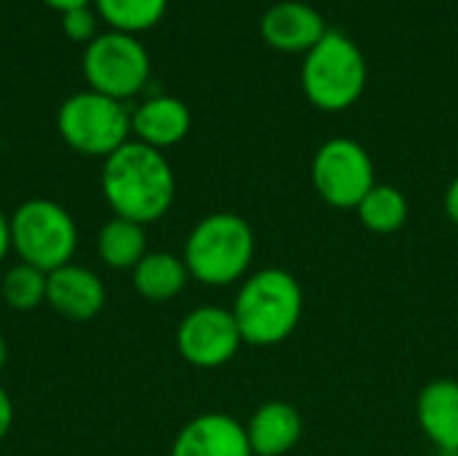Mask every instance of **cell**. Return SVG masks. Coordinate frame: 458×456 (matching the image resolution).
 Masks as SVG:
<instances>
[{
	"label": "cell",
	"instance_id": "obj_22",
	"mask_svg": "<svg viewBox=\"0 0 458 456\" xmlns=\"http://www.w3.org/2000/svg\"><path fill=\"white\" fill-rule=\"evenodd\" d=\"M11 425H13V406H11V398L5 395V390L0 387V441L5 438Z\"/></svg>",
	"mask_w": 458,
	"mask_h": 456
},
{
	"label": "cell",
	"instance_id": "obj_16",
	"mask_svg": "<svg viewBox=\"0 0 458 456\" xmlns=\"http://www.w3.org/2000/svg\"><path fill=\"white\" fill-rule=\"evenodd\" d=\"M188 266L172 253H148L134 266V288L148 301H169L188 282Z\"/></svg>",
	"mask_w": 458,
	"mask_h": 456
},
{
	"label": "cell",
	"instance_id": "obj_2",
	"mask_svg": "<svg viewBox=\"0 0 458 456\" xmlns=\"http://www.w3.org/2000/svg\"><path fill=\"white\" fill-rule=\"evenodd\" d=\"M233 320L242 331L244 344L274 347L290 339L303 317V290L301 282L284 269H263L244 280Z\"/></svg>",
	"mask_w": 458,
	"mask_h": 456
},
{
	"label": "cell",
	"instance_id": "obj_5",
	"mask_svg": "<svg viewBox=\"0 0 458 456\" xmlns=\"http://www.w3.org/2000/svg\"><path fill=\"white\" fill-rule=\"evenodd\" d=\"M78 245L75 220L48 199H30L11 215V247L21 263L51 274L70 263Z\"/></svg>",
	"mask_w": 458,
	"mask_h": 456
},
{
	"label": "cell",
	"instance_id": "obj_13",
	"mask_svg": "<svg viewBox=\"0 0 458 456\" xmlns=\"http://www.w3.org/2000/svg\"><path fill=\"white\" fill-rule=\"evenodd\" d=\"M416 419L424 435L445 454H458V382L435 379L416 400Z\"/></svg>",
	"mask_w": 458,
	"mask_h": 456
},
{
	"label": "cell",
	"instance_id": "obj_11",
	"mask_svg": "<svg viewBox=\"0 0 458 456\" xmlns=\"http://www.w3.org/2000/svg\"><path fill=\"white\" fill-rule=\"evenodd\" d=\"M46 301L67 320H91L105 306V285L94 271L67 263L46 277Z\"/></svg>",
	"mask_w": 458,
	"mask_h": 456
},
{
	"label": "cell",
	"instance_id": "obj_26",
	"mask_svg": "<svg viewBox=\"0 0 458 456\" xmlns=\"http://www.w3.org/2000/svg\"><path fill=\"white\" fill-rule=\"evenodd\" d=\"M5 355H8V349H5V341H3V336H0V368H3V363H5Z\"/></svg>",
	"mask_w": 458,
	"mask_h": 456
},
{
	"label": "cell",
	"instance_id": "obj_23",
	"mask_svg": "<svg viewBox=\"0 0 458 456\" xmlns=\"http://www.w3.org/2000/svg\"><path fill=\"white\" fill-rule=\"evenodd\" d=\"M445 215L451 218V223L458 226V177L448 185V191H445Z\"/></svg>",
	"mask_w": 458,
	"mask_h": 456
},
{
	"label": "cell",
	"instance_id": "obj_4",
	"mask_svg": "<svg viewBox=\"0 0 458 456\" xmlns=\"http://www.w3.org/2000/svg\"><path fill=\"white\" fill-rule=\"evenodd\" d=\"M368 81V65L362 51L338 30H327L325 38L309 51L301 73L306 97L330 113L352 108Z\"/></svg>",
	"mask_w": 458,
	"mask_h": 456
},
{
	"label": "cell",
	"instance_id": "obj_12",
	"mask_svg": "<svg viewBox=\"0 0 458 456\" xmlns=\"http://www.w3.org/2000/svg\"><path fill=\"white\" fill-rule=\"evenodd\" d=\"M303 435L301 411L284 400H268L258 406L247 425V438L252 456H284L290 454Z\"/></svg>",
	"mask_w": 458,
	"mask_h": 456
},
{
	"label": "cell",
	"instance_id": "obj_21",
	"mask_svg": "<svg viewBox=\"0 0 458 456\" xmlns=\"http://www.w3.org/2000/svg\"><path fill=\"white\" fill-rule=\"evenodd\" d=\"M62 30L70 40L89 43L97 38V13L89 5H78L70 11H62Z\"/></svg>",
	"mask_w": 458,
	"mask_h": 456
},
{
	"label": "cell",
	"instance_id": "obj_17",
	"mask_svg": "<svg viewBox=\"0 0 458 456\" xmlns=\"http://www.w3.org/2000/svg\"><path fill=\"white\" fill-rule=\"evenodd\" d=\"M99 258L110 269H134L145 255V231L140 223L126 218H113L97 237Z\"/></svg>",
	"mask_w": 458,
	"mask_h": 456
},
{
	"label": "cell",
	"instance_id": "obj_15",
	"mask_svg": "<svg viewBox=\"0 0 458 456\" xmlns=\"http://www.w3.org/2000/svg\"><path fill=\"white\" fill-rule=\"evenodd\" d=\"M131 132L156 151L177 145L191 132V110L177 97H150L131 113Z\"/></svg>",
	"mask_w": 458,
	"mask_h": 456
},
{
	"label": "cell",
	"instance_id": "obj_1",
	"mask_svg": "<svg viewBox=\"0 0 458 456\" xmlns=\"http://www.w3.org/2000/svg\"><path fill=\"white\" fill-rule=\"evenodd\" d=\"M102 191L115 218L140 226L166 215L174 202V172L161 151L129 140L105 159Z\"/></svg>",
	"mask_w": 458,
	"mask_h": 456
},
{
	"label": "cell",
	"instance_id": "obj_6",
	"mask_svg": "<svg viewBox=\"0 0 458 456\" xmlns=\"http://www.w3.org/2000/svg\"><path fill=\"white\" fill-rule=\"evenodd\" d=\"M56 129L72 151L107 159L123 142H129L131 116L121 99L89 89L62 102L56 113Z\"/></svg>",
	"mask_w": 458,
	"mask_h": 456
},
{
	"label": "cell",
	"instance_id": "obj_10",
	"mask_svg": "<svg viewBox=\"0 0 458 456\" xmlns=\"http://www.w3.org/2000/svg\"><path fill=\"white\" fill-rule=\"evenodd\" d=\"M169 456H252L247 427L228 414H201L174 438Z\"/></svg>",
	"mask_w": 458,
	"mask_h": 456
},
{
	"label": "cell",
	"instance_id": "obj_7",
	"mask_svg": "<svg viewBox=\"0 0 458 456\" xmlns=\"http://www.w3.org/2000/svg\"><path fill=\"white\" fill-rule=\"evenodd\" d=\"M83 75L89 86L113 99L134 97L150 78V56L140 38L107 30L86 43Z\"/></svg>",
	"mask_w": 458,
	"mask_h": 456
},
{
	"label": "cell",
	"instance_id": "obj_8",
	"mask_svg": "<svg viewBox=\"0 0 458 456\" xmlns=\"http://www.w3.org/2000/svg\"><path fill=\"white\" fill-rule=\"evenodd\" d=\"M311 180L325 204L335 210H357L376 185V167L357 140L333 137L317 151L311 161Z\"/></svg>",
	"mask_w": 458,
	"mask_h": 456
},
{
	"label": "cell",
	"instance_id": "obj_25",
	"mask_svg": "<svg viewBox=\"0 0 458 456\" xmlns=\"http://www.w3.org/2000/svg\"><path fill=\"white\" fill-rule=\"evenodd\" d=\"M48 3L51 8H59V11H70V8H78V5H89L91 0H43Z\"/></svg>",
	"mask_w": 458,
	"mask_h": 456
},
{
	"label": "cell",
	"instance_id": "obj_20",
	"mask_svg": "<svg viewBox=\"0 0 458 456\" xmlns=\"http://www.w3.org/2000/svg\"><path fill=\"white\" fill-rule=\"evenodd\" d=\"M46 277L40 269L19 263L3 277V298L11 309L30 312L40 301H46Z\"/></svg>",
	"mask_w": 458,
	"mask_h": 456
},
{
	"label": "cell",
	"instance_id": "obj_24",
	"mask_svg": "<svg viewBox=\"0 0 458 456\" xmlns=\"http://www.w3.org/2000/svg\"><path fill=\"white\" fill-rule=\"evenodd\" d=\"M8 250H11V218L0 212V261Z\"/></svg>",
	"mask_w": 458,
	"mask_h": 456
},
{
	"label": "cell",
	"instance_id": "obj_3",
	"mask_svg": "<svg viewBox=\"0 0 458 456\" xmlns=\"http://www.w3.org/2000/svg\"><path fill=\"white\" fill-rule=\"evenodd\" d=\"M255 255V234L242 215L215 212L196 223L185 242L188 274L209 288H223L244 277Z\"/></svg>",
	"mask_w": 458,
	"mask_h": 456
},
{
	"label": "cell",
	"instance_id": "obj_14",
	"mask_svg": "<svg viewBox=\"0 0 458 456\" xmlns=\"http://www.w3.org/2000/svg\"><path fill=\"white\" fill-rule=\"evenodd\" d=\"M260 30L279 51H311L327 32L322 16L306 3H279L268 8Z\"/></svg>",
	"mask_w": 458,
	"mask_h": 456
},
{
	"label": "cell",
	"instance_id": "obj_19",
	"mask_svg": "<svg viewBox=\"0 0 458 456\" xmlns=\"http://www.w3.org/2000/svg\"><path fill=\"white\" fill-rule=\"evenodd\" d=\"M169 0H94L97 13L121 32L150 30L166 11Z\"/></svg>",
	"mask_w": 458,
	"mask_h": 456
},
{
	"label": "cell",
	"instance_id": "obj_9",
	"mask_svg": "<svg viewBox=\"0 0 458 456\" xmlns=\"http://www.w3.org/2000/svg\"><path fill=\"white\" fill-rule=\"evenodd\" d=\"M244 344L233 312L220 306L193 309L177 328V349L196 368H220Z\"/></svg>",
	"mask_w": 458,
	"mask_h": 456
},
{
	"label": "cell",
	"instance_id": "obj_18",
	"mask_svg": "<svg viewBox=\"0 0 458 456\" xmlns=\"http://www.w3.org/2000/svg\"><path fill=\"white\" fill-rule=\"evenodd\" d=\"M357 215L362 226L373 234H394L408 223L411 207L400 188L394 185H373L368 196L357 204Z\"/></svg>",
	"mask_w": 458,
	"mask_h": 456
}]
</instances>
